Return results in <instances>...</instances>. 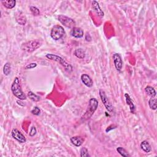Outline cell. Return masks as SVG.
Returning a JSON list of instances; mask_svg holds the SVG:
<instances>
[{
    "mask_svg": "<svg viewBox=\"0 0 157 157\" xmlns=\"http://www.w3.org/2000/svg\"><path fill=\"white\" fill-rule=\"evenodd\" d=\"M11 90L13 94L20 100H25L26 99V96L22 91L20 82L18 77H16L13 80L11 85Z\"/></svg>",
    "mask_w": 157,
    "mask_h": 157,
    "instance_id": "6da1fadb",
    "label": "cell"
},
{
    "mask_svg": "<svg viewBox=\"0 0 157 157\" xmlns=\"http://www.w3.org/2000/svg\"><path fill=\"white\" fill-rule=\"evenodd\" d=\"M98 102L97 99L95 98H91L89 101V104H88V107L87 110L86 111L85 113L82 117V120L85 121L88 119L91 118L92 116L93 115L94 112L98 108Z\"/></svg>",
    "mask_w": 157,
    "mask_h": 157,
    "instance_id": "7a4b0ae2",
    "label": "cell"
},
{
    "mask_svg": "<svg viewBox=\"0 0 157 157\" xmlns=\"http://www.w3.org/2000/svg\"><path fill=\"white\" fill-rule=\"evenodd\" d=\"M40 45H41V43L39 40H31L30 41L23 43L21 45V49L25 52L31 53L38 49Z\"/></svg>",
    "mask_w": 157,
    "mask_h": 157,
    "instance_id": "3957f363",
    "label": "cell"
},
{
    "mask_svg": "<svg viewBox=\"0 0 157 157\" xmlns=\"http://www.w3.org/2000/svg\"><path fill=\"white\" fill-rule=\"evenodd\" d=\"M46 58H47L49 60L57 61V62L58 63H60V65H61L65 67V70L68 72H71L72 71V66L71 65L68 64L63 58H61V57L58 55H57L49 54V53L47 54Z\"/></svg>",
    "mask_w": 157,
    "mask_h": 157,
    "instance_id": "277c9868",
    "label": "cell"
},
{
    "mask_svg": "<svg viewBox=\"0 0 157 157\" xmlns=\"http://www.w3.org/2000/svg\"><path fill=\"white\" fill-rule=\"evenodd\" d=\"M65 31L63 26L60 25H55L52 27L50 32V36L55 40H59L65 35Z\"/></svg>",
    "mask_w": 157,
    "mask_h": 157,
    "instance_id": "5b68a950",
    "label": "cell"
},
{
    "mask_svg": "<svg viewBox=\"0 0 157 157\" xmlns=\"http://www.w3.org/2000/svg\"><path fill=\"white\" fill-rule=\"evenodd\" d=\"M99 96L101 99V101L103 102V103L104 104L105 107L106 108L107 110L109 112H112L114 111V107L112 104L111 103L110 101H109L108 97H107V95L106 94V92L102 89L99 90Z\"/></svg>",
    "mask_w": 157,
    "mask_h": 157,
    "instance_id": "8992f818",
    "label": "cell"
},
{
    "mask_svg": "<svg viewBox=\"0 0 157 157\" xmlns=\"http://www.w3.org/2000/svg\"><path fill=\"white\" fill-rule=\"evenodd\" d=\"M58 19L60 23L63 25L67 27V28H74L75 27V25H76V22L74 20L70 17L67 16H63V15H60L58 17Z\"/></svg>",
    "mask_w": 157,
    "mask_h": 157,
    "instance_id": "52a82bcc",
    "label": "cell"
},
{
    "mask_svg": "<svg viewBox=\"0 0 157 157\" xmlns=\"http://www.w3.org/2000/svg\"><path fill=\"white\" fill-rule=\"evenodd\" d=\"M113 61H114V63L115 65V67L118 71H120L122 69V66H123V61L121 60V57L120 55V54L119 53H114L113 55Z\"/></svg>",
    "mask_w": 157,
    "mask_h": 157,
    "instance_id": "ba28073f",
    "label": "cell"
},
{
    "mask_svg": "<svg viewBox=\"0 0 157 157\" xmlns=\"http://www.w3.org/2000/svg\"><path fill=\"white\" fill-rule=\"evenodd\" d=\"M12 136L20 143H24L26 142V139L23 134L18 131L17 129H13L12 131Z\"/></svg>",
    "mask_w": 157,
    "mask_h": 157,
    "instance_id": "9c48e42d",
    "label": "cell"
},
{
    "mask_svg": "<svg viewBox=\"0 0 157 157\" xmlns=\"http://www.w3.org/2000/svg\"><path fill=\"white\" fill-rule=\"evenodd\" d=\"M80 79L82 80V82L87 87L90 88L93 86V80L89 76H88V74H82L81 76Z\"/></svg>",
    "mask_w": 157,
    "mask_h": 157,
    "instance_id": "30bf717a",
    "label": "cell"
},
{
    "mask_svg": "<svg viewBox=\"0 0 157 157\" xmlns=\"http://www.w3.org/2000/svg\"><path fill=\"white\" fill-rule=\"evenodd\" d=\"M71 35L76 38H81L84 36V31L79 27L75 26L71 30Z\"/></svg>",
    "mask_w": 157,
    "mask_h": 157,
    "instance_id": "8fae6325",
    "label": "cell"
},
{
    "mask_svg": "<svg viewBox=\"0 0 157 157\" xmlns=\"http://www.w3.org/2000/svg\"><path fill=\"white\" fill-rule=\"evenodd\" d=\"M84 141V139L81 137V136H73V137L71 138V142L72 144L76 146V147H80L83 144Z\"/></svg>",
    "mask_w": 157,
    "mask_h": 157,
    "instance_id": "7c38bea8",
    "label": "cell"
},
{
    "mask_svg": "<svg viewBox=\"0 0 157 157\" xmlns=\"http://www.w3.org/2000/svg\"><path fill=\"white\" fill-rule=\"evenodd\" d=\"M125 98L126 99V103L127 105L129 106V109H130V111L131 113L134 114L136 110V107L133 103V102L131 99V98L129 97V95L128 93L125 94Z\"/></svg>",
    "mask_w": 157,
    "mask_h": 157,
    "instance_id": "4fadbf2b",
    "label": "cell"
},
{
    "mask_svg": "<svg viewBox=\"0 0 157 157\" xmlns=\"http://www.w3.org/2000/svg\"><path fill=\"white\" fill-rule=\"evenodd\" d=\"M16 20L21 25H25L26 23V18L22 12H18L16 14Z\"/></svg>",
    "mask_w": 157,
    "mask_h": 157,
    "instance_id": "5bb4252c",
    "label": "cell"
},
{
    "mask_svg": "<svg viewBox=\"0 0 157 157\" xmlns=\"http://www.w3.org/2000/svg\"><path fill=\"white\" fill-rule=\"evenodd\" d=\"M92 6H93V8L94 9V11L97 12V13L99 17H104V13L103 11L101 9L100 6H99V4L97 1H93L92 2Z\"/></svg>",
    "mask_w": 157,
    "mask_h": 157,
    "instance_id": "9a60e30c",
    "label": "cell"
},
{
    "mask_svg": "<svg viewBox=\"0 0 157 157\" xmlns=\"http://www.w3.org/2000/svg\"><path fill=\"white\" fill-rule=\"evenodd\" d=\"M141 148L146 153H149L152 151L151 146L147 141H143L141 143Z\"/></svg>",
    "mask_w": 157,
    "mask_h": 157,
    "instance_id": "2e32d148",
    "label": "cell"
},
{
    "mask_svg": "<svg viewBox=\"0 0 157 157\" xmlns=\"http://www.w3.org/2000/svg\"><path fill=\"white\" fill-rule=\"evenodd\" d=\"M74 54L75 56L79 59H84L86 55L85 50L82 49H81V48L77 49L76 50L74 51Z\"/></svg>",
    "mask_w": 157,
    "mask_h": 157,
    "instance_id": "e0dca14e",
    "label": "cell"
},
{
    "mask_svg": "<svg viewBox=\"0 0 157 157\" xmlns=\"http://www.w3.org/2000/svg\"><path fill=\"white\" fill-rule=\"evenodd\" d=\"M1 3L5 8L8 9H12L16 6V1L15 0H9V1H2Z\"/></svg>",
    "mask_w": 157,
    "mask_h": 157,
    "instance_id": "ac0fdd59",
    "label": "cell"
},
{
    "mask_svg": "<svg viewBox=\"0 0 157 157\" xmlns=\"http://www.w3.org/2000/svg\"><path fill=\"white\" fill-rule=\"evenodd\" d=\"M145 91L147 93L148 95L151 98H155L156 96V91L154 88L151 86H147L145 88Z\"/></svg>",
    "mask_w": 157,
    "mask_h": 157,
    "instance_id": "d6986e66",
    "label": "cell"
},
{
    "mask_svg": "<svg viewBox=\"0 0 157 157\" xmlns=\"http://www.w3.org/2000/svg\"><path fill=\"white\" fill-rule=\"evenodd\" d=\"M157 101L155 98H151L148 101V106L152 110H156L157 106H156Z\"/></svg>",
    "mask_w": 157,
    "mask_h": 157,
    "instance_id": "ffe728a7",
    "label": "cell"
},
{
    "mask_svg": "<svg viewBox=\"0 0 157 157\" xmlns=\"http://www.w3.org/2000/svg\"><path fill=\"white\" fill-rule=\"evenodd\" d=\"M28 98L31 99L33 101H35V102H38V101H39L40 99V97L38 96L37 94H35L33 92L30 91L28 93Z\"/></svg>",
    "mask_w": 157,
    "mask_h": 157,
    "instance_id": "44dd1931",
    "label": "cell"
},
{
    "mask_svg": "<svg viewBox=\"0 0 157 157\" xmlns=\"http://www.w3.org/2000/svg\"><path fill=\"white\" fill-rule=\"evenodd\" d=\"M11 72V66L9 63H6L3 68V72L5 76H9Z\"/></svg>",
    "mask_w": 157,
    "mask_h": 157,
    "instance_id": "7402d4cb",
    "label": "cell"
},
{
    "mask_svg": "<svg viewBox=\"0 0 157 157\" xmlns=\"http://www.w3.org/2000/svg\"><path fill=\"white\" fill-rule=\"evenodd\" d=\"M117 151L122 156H125V157H128V156H130V155H129L127 151L125 148H124L123 147H118L117 148Z\"/></svg>",
    "mask_w": 157,
    "mask_h": 157,
    "instance_id": "603a6c76",
    "label": "cell"
},
{
    "mask_svg": "<svg viewBox=\"0 0 157 157\" xmlns=\"http://www.w3.org/2000/svg\"><path fill=\"white\" fill-rule=\"evenodd\" d=\"M80 153L81 157H89L90 156V155L88 154V150L85 147L81 148L80 151Z\"/></svg>",
    "mask_w": 157,
    "mask_h": 157,
    "instance_id": "cb8c5ba5",
    "label": "cell"
},
{
    "mask_svg": "<svg viewBox=\"0 0 157 157\" xmlns=\"http://www.w3.org/2000/svg\"><path fill=\"white\" fill-rule=\"evenodd\" d=\"M30 11H31V13H33V16H38L40 14V11H39V9H38L35 6H30Z\"/></svg>",
    "mask_w": 157,
    "mask_h": 157,
    "instance_id": "d4e9b609",
    "label": "cell"
},
{
    "mask_svg": "<svg viewBox=\"0 0 157 157\" xmlns=\"http://www.w3.org/2000/svg\"><path fill=\"white\" fill-rule=\"evenodd\" d=\"M31 112L35 115H39L40 114V109L38 107L36 106L33 108V109L31 111Z\"/></svg>",
    "mask_w": 157,
    "mask_h": 157,
    "instance_id": "484cf974",
    "label": "cell"
},
{
    "mask_svg": "<svg viewBox=\"0 0 157 157\" xmlns=\"http://www.w3.org/2000/svg\"><path fill=\"white\" fill-rule=\"evenodd\" d=\"M37 133V130H36V128L35 126H33L31 127V129H30V136L31 137H33V136H35L36 135Z\"/></svg>",
    "mask_w": 157,
    "mask_h": 157,
    "instance_id": "4316f807",
    "label": "cell"
},
{
    "mask_svg": "<svg viewBox=\"0 0 157 157\" xmlns=\"http://www.w3.org/2000/svg\"><path fill=\"white\" fill-rule=\"evenodd\" d=\"M37 66V64L36 63H31L30 64H28L25 66V69H33V68H35Z\"/></svg>",
    "mask_w": 157,
    "mask_h": 157,
    "instance_id": "83f0119b",
    "label": "cell"
}]
</instances>
